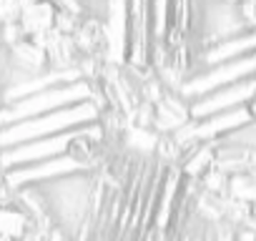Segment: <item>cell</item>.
<instances>
[{"label":"cell","mask_w":256,"mask_h":241,"mask_svg":"<svg viewBox=\"0 0 256 241\" xmlns=\"http://www.w3.org/2000/svg\"><path fill=\"white\" fill-rule=\"evenodd\" d=\"M216 161V141H198L194 148L184 154L181 171L191 178H201Z\"/></svg>","instance_id":"7"},{"label":"cell","mask_w":256,"mask_h":241,"mask_svg":"<svg viewBox=\"0 0 256 241\" xmlns=\"http://www.w3.org/2000/svg\"><path fill=\"white\" fill-rule=\"evenodd\" d=\"M10 58H13V66L26 76V78H33V76H43L48 73V56L43 48H38L30 38L16 43L10 48Z\"/></svg>","instance_id":"5"},{"label":"cell","mask_w":256,"mask_h":241,"mask_svg":"<svg viewBox=\"0 0 256 241\" xmlns=\"http://www.w3.org/2000/svg\"><path fill=\"white\" fill-rule=\"evenodd\" d=\"M80 18H83V16H73V13H63V10H58V13H56V23H53V28H56L60 36H73V33L78 30V26H80Z\"/></svg>","instance_id":"12"},{"label":"cell","mask_w":256,"mask_h":241,"mask_svg":"<svg viewBox=\"0 0 256 241\" xmlns=\"http://www.w3.org/2000/svg\"><path fill=\"white\" fill-rule=\"evenodd\" d=\"M201 181V188L206 194H214V196H226V188H228V174H224L216 164L198 178Z\"/></svg>","instance_id":"10"},{"label":"cell","mask_w":256,"mask_h":241,"mask_svg":"<svg viewBox=\"0 0 256 241\" xmlns=\"http://www.w3.org/2000/svg\"><path fill=\"white\" fill-rule=\"evenodd\" d=\"M76 48L80 53V58H98L108 63V48H110V38H108V26L100 18H90L83 16L78 30L73 33Z\"/></svg>","instance_id":"4"},{"label":"cell","mask_w":256,"mask_h":241,"mask_svg":"<svg viewBox=\"0 0 256 241\" xmlns=\"http://www.w3.org/2000/svg\"><path fill=\"white\" fill-rule=\"evenodd\" d=\"M156 144H158V134L156 131L128 126V131H126V151H131L134 156H141V158H154Z\"/></svg>","instance_id":"8"},{"label":"cell","mask_w":256,"mask_h":241,"mask_svg":"<svg viewBox=\"0 0 256 241\" xmlns=\"http://www.w3.org/2000/svg\"><path fill=\"white\" fill-rule=\"evenodd\" d=\"M33 3H38V0H18V6H20V10H26V8H30Z\"/></svg>","instance_id":"18"},{"label":"cell","mask_w":256,"mask_h":241,"mask_svg":"<svg viewBox=\"0 0 256 241\" xmlns=\"http://www.w3.org/2000/svg\"><path fill=\"white\" fill-rule=\"evenodd\" d=\"M56 6V10H63V13H73V16H83V8L78 0H50Z\"/></svg>","instance_id":"15"},{"label":"cell","mask_w":256,"mask_h":241,"mask_svg":"<svg viewBox=\"0 0 256 241\" xmlns=\"http://www.w3.org/2000/svg\"><path fill=\"white\" fill-rule=\"evenodd\" d=\"M244 110H246V116H248V120H251V124H256V93L244 103Z\"/></svg>","instance_id":"16"},{"label":"cell","mask_w":256,"mask_h":241,"mask_svg":"<svg viewBox=\"0 0 256 241\" xmlns=\"http://www.w3.org/2000/svg\"><path fill=\"white\" fill-rule=\"evenodd\" d=\"M226 196L234 198V201H244V204H256V176H246V174H238V176H228V188H226Z\"/></svg>","instance_id":"9"},{"label":"cell","mask_w":256,"mask_h":241,"mask_svg":"<svg viewBox=\"0 0 256 241\" xmlns=\"http://www.w3.org/2000/svg\"><path fill=\"white\" fill-rule=\"evenodd\" d=\"M241 3H251V6H256V0H241ZM241 3H238V6H241Z\"/></svg>","instance_id":"19"},{"label":"cell","mask_w":256,"mask_h":241,"mask_svg":"<svg viewBox=\"0 0 256 241\" xmlns=\"http://www.w3.org/2000/svg\"><path fill=\"white\" fill-rule=\"evenodd\" d=\"M98 108L93 100H83L78 106L70 108H60L38 118H28L20 124H13L8 128H0V151L28 144V141H38L46 136H56V134H66V131H76L83 126H90L98 120Z\"/></svg>","instance_id":"1"},{"label":"cell","mask_w":256,"mask_h":241,"mask_svg":"<svg viewBox=\"0 0 256 241\" xmlns=\"http://www.w3.org/2000/svg\"><path fill=\"white\" fill-rule=\"evenodd\" d=\"M98 96H100L98 80H78V83H70V86H58V88L33 93V96H28V98L0 110V128H8L13 124H20V120L38 118V116L60 110V108L78 106L83 100H96Z\"/></svg>","instance_id":"2"},{"label":"cell","mask_w":256,"mask_h":241,"mask_svg":"<svg viewBox=\"0 0 256 241\" xmlns=\"http://www.w3.org/2000/svg\"><path fill=\"white\" fill-rule=\"evenodd\" d=\"M128 33H126V66H148L151 48V10L148 0H126Z\"/></svg>","instance_id":"3"},{"label":"cell","mask_w":256,"mask_h":241,"mask_svg":"<svg viewBox=\"0 0 256 241\" xmlns=\"http://www.w3.org/2000/svg\"><path fill=\"white\" fill-rule=\"evenodd\" d=\"M20 241H48V234H43V231H38V228H33V231H28Z\"/></svg>","instance_id":"17"},{"label":"cell","mask_w":256,"mask_h":241,"mask_svg":"<svg viewBox=\"0 0 256 241\" xmlns=\"http://www.w3.org/2000/svg\"><path fill=\"white\" fill-rule=\"evenodd\" d=\"M20 6L18 0H0V28L3 26H10V23H18L20 20Z\"/></svg>","instance_id":"13"},{"label":"cell","mask_w":256,"mask_h":241,"mask_svg":"<svg viewBox=\"0 0 256 241\" xmlns=\"http://www.w3.org/2000/svg\"><path fill=\"white\" fill-rule=\"evenodd\" d=\"M154 124H156V106L141 100L131 116V126H138V128H151L154 131Z\"/></svg>","instance_id":"11"},{"label":"cell","mask_w":256,"mask_h":241,"mask_svg":"<svg viewBox=\"0 0 256 241\" xmlns=\"http://www.w3.org/2000/svg\"><path fill=\"white\" fill-rule=\"evenodd\" d=\"M26 40V33L20 28V23H10V26H3L0 28V43H3L6 48H13L16 43Z\"/></svg>","instance_id":"14"},{"label":"cell","mask_w":256,"mask_h":241,"mask_svg":"<svg viewBox=\"0 0 256 241\" xmlns=\"http://www.w3.org/2000/svg\"><path fill=\"white\" fill-rule=\"evenodd\" d=\"M56 6L50 3V0H38V3H33L30 8H26L20 13V28L26 33V38H33V36H40L46 30L53 28L56 23Z\"/></svg>","instance_id":"6"}]
</instances>
